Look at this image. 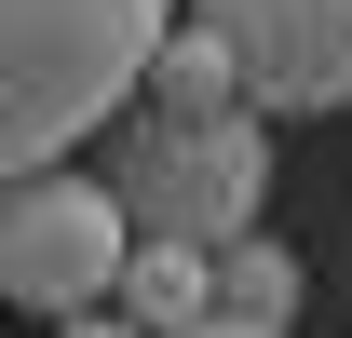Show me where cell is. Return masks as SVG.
<instances>
[{
  "instance_id": "cell-5",
  "label": "cell",
  "mask_w": 352,
  "mask_h": 338,
  "mask_svg": "<svg viewBox=\"0 0 352 338\" xmlns=\"http://www.w3.org/2000/svg\"><path fill=\"white\" fill-rule=\"evenodd\" d=\"M109 311H122L135 338H190V325H217V284H204V257H190V244H122Z\"/></svg>"
},
{
  "instance_id": "cell-9",
  "label": "cell",
  "mask_w": 352,
  "mask_h": 338,
  "mask_svg": "<svg viewBox=\"0 0 352 338\" xmlns=\"http://www.w3.org/2000/svg\"><path fill=\"white\" fill-rule=\"evenodd\" d=\"M190 338H271V325H190Z\"/></svg>"
},
{
  "instance_id": "cell-1",
  "label": "cell",
  "mask_w": 352,
  "mask_h": 338,
  "mask_svg": "<svg viewBox=\"0 0 352 338\" xmlns=\"http://www.w3.org/2000/svg\"><path fill=\"white\" fill-rule=\"evenodd\" d=\"M163 27L176 0H0V190L122 122Z\"/></svg>"
},
{
  "instance_id": "cell-3",
  "label": "cell",
  "mask_w": 352,
  "mask_h": 338,
  "mask_svg": "<svg viewBox=\"0 0 352 338\" xmlns=\"http://www.w3.org/2000/svg\"><path fill=\"white\" fill-rule=\"evenodd\" d=\"M122 203H109V176L54 163V176H14L0 190V311H28V325H82L109 311V271H122Z\"/></svg>"
},
{
  "instance_id": "cell-7",
  "label": "cell",
  "mask_w": 352,
  "mask_h": 338,
  "mask_svg": "<svg viewBox=\"0 0 352 338\" xmlns=\"http://www.w3.org/2000/svg\"><path fill=\"white\" fill-rule=\"evenodd\" d=\"M204 284H217V325H298V257L271 244V230H244V244H217L204 257Z\"/></svg>"
},
{
  "instance_id": "cell-6",
  "label": "cell",
  "mask_w": 352,
  "mask_h": 338,
  "mask_svg": "<svg viewBox=\"0 0 352 338\" xmlns=\"http://www.w3.org/2000/svg\"><path fill=\"white\" fill-rule=\"evenodd\" d=\"M135 109H149V122H230V109H244V82H230V54L176 14L163 41H149V68H135Z\"/></svg>"
},
{
  "instance_id": "cell-4",
  "label": "cell",
  "mask_w": 352,
  "mask_h": 338,
  "mask_svg": "<svg viewBox=\"0 0 352 338\" xmlns=\"http://www.w3.org/2000/svg\"><path fill=\"white\" fill-rule=\"evenodd\" d=\"M190 27L230 54L258 122H339L352 109V0H190Z\"/></svg>"
},
{
  "instance_id": "cell-2",
  "label": "cell",
  "mask_w": 352,
  "mask_h": 338,
  "mask_svg": "<svg viewBox=\"0 0 352 338\" xmlns=\"http://www.w3.org/2000/svg\"><path fill=\"white\" fill-rule=\"evenodd\" d=\"M109 203H122L135 244H190V257L244 244L258 203H271V122L258 109H230V122H135L122 163H109Z\"/></svg>"
},
{
  "instance_id": "cell-8",
  "label": "cell",
  "mask_w": 352,
  "mask_h": 338,
  "mask_svg": "<svg viewBox=\"0 0 352 338\" xmlns=\"http://www.w3.org/2000/svg\"><path fill=\"white\" fill-rule=\"evenodd\" d=\"M54 338H135V325H122V311H82V325H54Z\"/></svg>"
}]
</instances>
